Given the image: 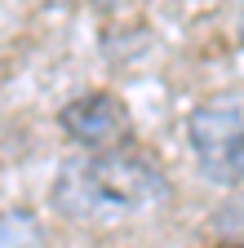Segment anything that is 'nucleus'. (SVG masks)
Here are the masks:
<instances>
[{
    "label": "nucleus",
    "instance_id": "obj_3",
    "mask_svg": "<svg viewBox=\"0 0 244 248\" xmlns=\"http://www.w3.org/2000/svg\"><path fill=\"white\" fill-rule=\"evenodd\" d=\"M58 124H63V133L76 146H84V151L125 146L133 138V115H129V107L120 102L115 93H107V89L71 98L63 111H58Z\"/></svg>",
    "mask_w": 244,
    "mask_h": 248
},
{
    "label": "nucleus",
    "instance_id": "obj_1",
    "mask_svg": "<svg viewBox=\"0 0 244 248\" xmlns=\"http://www.w3.org/2000/svg\"><path fill=\"white\" fill-rule=\"evenodd\" d=\"M164 200H169L164 169L129 142L63 160L49 186V204L67 222H115V217L146 213Z\"/></svg>",
    "mask_w": 244,
    "mask_h": 248
},
{
    "label": "nucleus",
    "instance_id": "obj_5",
    "mask_svg": "<svg viewBox=\"0 0 244 248\" xmlns=\"http://www.w3.org/2000/svg\"><path fill=\"white\" fill-rule=\"evenodd\" d=\"M240 40H244V18H240Z\"/></svg>",
    "mask_w": 244,
    "mask_h": 248
},
{
    "label": "nucleus",
    "instance_id": "obj_2",
    "mask_svg": "<svg viewBox=\"0 0 244 248\" xmlns=\"http://www.w3.org/2000/svg\"><path fill=\"white\" fill-rule=\"evenodd\" d=\"M187 142L213 186L244 182V93H213L187 120Z\"/></svg>",
    "mask_w": 244,
    "mask_h": 248
},
{
    "label": "nucleus",
    "instance_id": "obj_4",
    "mask_svg": "<svg viewBox=\"0 0 244 248\" xmlns=\"http://www.w3.org/2000/svg\"><path fill=\"white\" fill-rule=\"evenodd\" d=\"M0 239L5 244H32V239H40V226L27 213H9V217H0Z\"/></svg>",
    "mask_w": 244,
    "mask_h": 248
}]
</instances>
